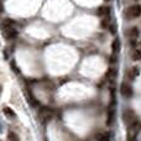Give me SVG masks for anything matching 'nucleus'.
Instances as JSON below:
<instances>
[{"mask_svg": "<svg viewBox=\"0 0 141 141\" xmlns=\"http://www.w3.org/2000/svg\"><path fill=\"white\" fill-rule=\"evenodd\" d=\"M126 15L128 18L134 19V18H139L141 15V5H132L126 10Z\"/></svg>", "mask_w": 141, "mask_h": 141, "instance_id": "obj_1", "label": "nucleus"}, {"mask_svg": "<svg viewBox=\"0 0 141 141\" xmlns=\"http://www.w3.org/2000/svg\"><path fill=\"white\" fill-rule=\"evenodd\" d=\"M124 120H125V122L130 126L132 122H135L137 119H136V115L134 114L132 110H126V112L124 113Z\"/></svg>", "mask_w": 141, "mask_h": 141, "instance_id": "obj_2", "label": "nucleus"}, {"mask_svg": "<svg viewBox=\"0 0 141 141\" xmlns=\"http://www.w3.org/2000/svg\"><path fill=\"white\" fill-rule=\"evenodd\" d=\"M120 92H121L122 97H125V98L132 97V88L131 85L128 84V83H122L121 87H120Z\"/></svg>", "mask_w": 141, "mask_h": 141, "instance_id": "obj_3", "label": "nucleus"}, {"mask_svg": "<svg viewBox=\"0 0 141 141\" xmlns=\"http://www.w3.org/2000/svg\"><path fill=\"white\" fill-rule=\"evenodd\" d=\"M4 35H5V38H6V40H15V38L18 37V31L14 27L5 28Z\"/></svg>", "mask_w": 141, "mask_h": 141, "instance_id": "obj_4", "label": "nucleus"}, {"mask_svg": "<svg viewBox=\"0 0 141 141\" xmlns=\"http://www.w3.org/2000/svg\"><path fill=\"white\" fill-rule=\"evenodd\" d=\"M114 118H115V110H114V105H110L108 109V116H106V125L110 126L113 125Z\"/></svg>", "mask_w": 141, "mask_h": 141, "instance_id": "obj_5", "label": "nucleus"}, {"mask_svg": "<svg viewBox=\"0 0 141 141\" xmlns=\"http://www.w3.org/2000/svg\"><path fill=\"white\" fill-rule=\"evenodd\" d=\"M26 99L30 102V104H31L32 106H38V105H40V102L36 100V98L32 95L31 92H26Z\"/></svg>", "mask_w": 141, "mask_h": 141, "instance_id": "obj_6", "label": "nucleus"}, {"mask_svg": "<svg viewBox=\"0 0 141 141\" xmlns=\"http://www.w3.org/2000/svg\"><path fill=\"white\" fill-rule=\"evenodd\" d=\"M95 137H97V140L98 141H109L110 140L109 132H99Z\"/></svg>", "mask_w": 141, "mask_h": 141, "instance_id": "obj_7", "label": "nucleus"}, {"mask_svg": "<svg viewBox=\"0 0 141 141\" xmlns=\"http://www.w3.org/2000/svg\"><path fill=\"white\" fill-rule=\"evenodd\" d=\"M109 8H106V6H100V8H98L97 10V15L98 16H105V15H109Z\"/></svg>", "mask_w": 141, "mask_h": 141, "instance_id": "obj_8", "label": "nucleus"}, {"mask_svg": "<svg viewBox=\"0 0 141 141\" xmlns=\"http://www.w3.org/2000/svg\"><path fill=\"white\" fill-rule=\"evenodd\" d=\"M112 50H113L114 53H118L120 51V40L119 38H115L112 43Z\"/></svg>", "mask_w": 141, "mask_h": 141, "instance_id": "obj_9", "label": "nucleus"}, {"mask_svg": "<svg viewBox=\"0 0 141 141\" xmlns=\"http://www.w3.org/2000/svg\"><path fill=\"white\" fill-rule=\"evenodd\" d=\"M139 74H140V69H139L137 67H132L131 69H130V72H129V77H130V79L136 78Z\"/></svg>", "mask_w": 141, "mask_h": 141, "instance_id": "obj_10", "label": "nucleus"}, {"mask_svg": "<svg viewBox=\"0 0 141 141\" xmlns=\"http://www.w3.org/2000/svg\"><path fill=\"white\" fill-rule=\"evenodd\" d=\"M3 112L5 114V116H8V118H15V113H14V110L9 108V106H5L4 109H3Z\"/></svg>", "mask_w": 141, "mask_h": 141, "instance_id": "obj_11", "label": "nucleus"}, {"mask_svg": "<svg viewBox=\"0 0 141 141\" xmlns=\"http://www.w3.org/2000/svg\"><path fill=\"white\" fill-rule=\"evenodd\" d=\"M129 36H130L131 40H135V38L139 36V28H137V27L130 28V31H129Z\"/></svg>", "mask_w": 141, "mask_h": 141, "instance_id": "obj_12", "label": "nucleus"}, {"mask_svg": "<svg viewBox=\"0 0 141 141\" xmlns=\"http://www.w3.org/2000/svg\"><path fill=\"white\" fill-rule=\"evenodd\" d=\"M131 58L134 61H140L141 59V48H136V50L132 52Z\"/></svg>", "mask_w": 141, "mask_h": 141, "instance_id": "obj_13", "label": "nucleus"}, {"mask_svg": "<svg viewBox=\"0 0 141 141\" xmlns=\"http://www.w3.org/2000/svg\"><path fill=\"white\" fill-rule=\"evenodd\" d=\"M116 77V71L114 69V68H109L108 71H106V78L108 79H114Z\"/></svg>", "mask_w": 141, "mask_h": 141, "instance_id": "obj_14", "label": "nucleus"}, {"mask_svg": "<svg viewBox=\"0 0 141 141\" xmlns=\"http://www.w3.org/2000/svg\"><path fill=\"white\" fill-rule=\"evenodd\" d=\"M8 139H9V141H19V136L14 131H10L8 134Z\"/></svg>", "mask_w": 141, "mask_h": 141, "instance_id": "obj_15", "label": "nucleus"}, {"mask_svg": "<svg viewBox=\"0 0 141 141\" xmlns=\"http://www.w3.org/2000/svg\"><path fill=\"white\" fill-rule=\"evenodd\" d=\"M128 141H137L136 140V132L130 131L129 135H128Z\"/></svg>", "mask_w": 141, "mask_h": 141, "instance_id": "obj_16", "label": "nucleus"}, {"mask_svg": "<svg viewBox=\"0 0 141 141\" xmlns=\"http://www.w3.org/2000/svg\"><path fill=\"white\" fill-rule=\"evenodd\" d=\"M12 21L11 20H4L3 21V26H4V28H9V27H12Z\"/></svg>", "mask_w": 141, "mask_h": 141, "instance_id": "obj_17", "label": "nucleus"}, {"mask_svg": "<svg viewBox=\"0 0 141 141\" xmlns=\"http://www.w3.org/2000/svg\"><path fill=\"white\" fill-rule=\"evenodd\" d=\"M100 26L103 28H106V27H109L110 26V22H109V20H102V22H100Z\"/></svg>", "mask_w": 141, "mask_h": 141, "instance_id": "obj_18", "label": "nucleus"}, {"mask_svg": "<svg viewBox=\"0 0 141 141\" xmlns=\"http://www.w3.org/2000/svg\"><path fill=\"white\" fill-rule=\"evenodd\" d=\"M109 28H110V32H112L113 35H115V34H116V25H115V24H110Z\"/></svg>", "mask_w": 141, "mask_h": 141, "instance_id": "obj_19", "label": "nucleus"}, {"mask_svg": "<svg viewBox=\"0 0 141 141\" xmlns=\"http://www.w3.org/2000/svg\"><path fill=\"white\" fill-rule=\"evenodd\" d=\"M11 68H12V69H14V71H15V72L18 73V74H21L20 69H19V68H18L16 66H15V62H11Z\"/></svg>", "mask_w": 141, "mask_h": 141, "instance_id": "obj_20", "label": "nucleus"}, {"mask_svg": "<svg viewBox=\"0 0 141 141\" xmlns=\"http://www.w3.org/2000/svg\"><path fill=\"white\" fill-rule=\"evenodd\" d=\"M3 11H4V5H3V3L0 0V12H3Z\"/></svg>", "mask_w": 141, "mask_h": 141, "instance_id": "obj_21", "label": "nucleus"}, {"mask_svg": "<svg viewBox=\"0 0 141 141\" xmlns=\"http://www.w3.org/2000/svg\"><path fill=\"white\" fill-rule=\"evenodd\" d=\"M104 1H110V0H104Z\"/></svg>", "mask_w": 141, "mask_h": 141, "instance_id": "obj_22", "label": "nucleus"}, {"mask_svg": "<svg viewBox=\"0 0 141 141\" xmlns=\"http://www.w3.org/2000/svg\"><path fill=\"white\" fill-rule=\"evenodd\" d=\"M0 129H1V128H0Z\"/></svg>", "mask_w": 141, "mask_h": 141, "instance_id": "obj_23", "label": "nucleus"}]
</instances>
